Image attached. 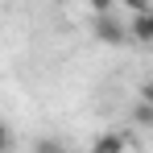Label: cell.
I'll list each match as a JSON object with an SVG mask.
<instances>
[{
    "mask_svg": "<svg viewBox=\"0 0 153 153\" xmlns=\"http://www.w3.org/2000/svg\"><path fill=\"white\" fill-rule=\"evenodd\" d=\"M95 37L103 46H120V42H128V25L116 21L112 13H103V17H95Z\"/></svg>",
    "mask_w": 153,
    "mask_h": 153,
    "instance_id": "1",
    "label": "cell"
},
{
    "mask_svg": "<svg viewBox=\"0 0 153 153\" xmlns=\"http://www.w3.org/2000/svg\"><path fill=\"white\" fill-rule=\"evenodd\" d=\"M132 124H141V128H153V103H132Z\"/></svg>",
    "mask_w": 153,
    "mask_h": 153,
    "instance_id": "4",
    "label": "cell"
},
{
    "mask_svg": "<svg viewBox=\"0 0 153 153\" xmlns=\"http://www.w3.org/2000/svg\"><path fill=\"white\" fill-rule=\"evenodd\" d=\"M128 37H132V42H141V46H153V8H149V13H141V17H132Z\"/></svg>",
    "mask_w": 153,
    "mask_h": 153,
    "instance_id": "2",
    "label": "cell"
},
{
    "mask_svg": "<svg viewBox=\"0 0 153 153\" xmlns=\"http://www.w3.org/2000/svg\"><path fill=\"white\" fill-rule=\"evenodd\" d=\"M91 153H124V132H100Z\"/></svg>",
    "mask_w": 153,
    "mask_h": 153,
    "instance_id": "3",
    "label": "cell"
},
{
    "mask_svg": "<svg viewBox=\"0 0 153 153\" xmlns=\"http://www.w3.org/2000/svg\"><path fill=\"white\" fill-rule=\"evenodd\" d=\"M141 103H153V79L145 83V87H141Z\"/></svg>",
    "mask_w": 153,
    "mask_h": 153,
    "instance_id": "6",
    "label": "cell"
},
{
    "mask_svg": "<svg viewBox=\"0 0 153 153\" xmlns=\"http://www.w3.org/2000/svg\"><path fill=\"white\" fill-rule=\"evenodd\" d=\"M33 153H66V145H62L58 137H37V141H33Z\"/></svg>",
    "mask_w": 153,
    "mask_h": 153,
    "instance_id": "5",
    "label": "cell"
}]
</instances>
